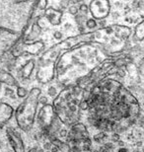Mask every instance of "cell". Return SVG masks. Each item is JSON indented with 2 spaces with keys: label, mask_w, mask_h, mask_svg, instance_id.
Instances as JSON below:
<instances>
[{
  "label": "cell",
  "mask_w": 144,
  "mask_h": 152,
  "mask_svg": "<svg viewBox=\"0 0 144 152\" xmlns=\"http://www.w3.org/2000/svg\"><path fill=\"white\" fill-rule=\"evenodd\" d=\"M17 94L19 95L20 97H24L26 95V90L25 89H23L22 87H19L18 88V92H17Z\"/></svg>",
  "instance_id": "obj_8"
},
{
  "label": "cell",
  "mask_w": 144,
  "mask_h": 152,
  "mask_svg": "<svg viewBox=\"0 0 144 152\" xmlns=\"http://www.w3.org/2000/svg\"><path fill=\"white\" fill-rule=\"evenodd\" d=\"M37 5L36 1L0 0V58L22 39Z\"/></svg>",
  "instance_id": "obj_1"
},
{
  "label": "cell",
  "mask_w": 144,
  "mask_h": 152,
  "mask_svg": "<svg viewBox=\"0 0 144 152\" xmlns=\"http://www.w3.org/2000/svg\"><path fill=\"white\" fill-rule=\"evenodd\" d=\"M47 1H42V2H39L38 3V6H39V8H41V9H45V5H47Z\"/></svg>",
  "instance_id": "obj_9"
},
{
  "label": "cell",
  "mask_w": 144,
  "mask_h": 152,
  "mask_svg": "<svg viewBox=\"0 0 144 152\" xmlns=\"http://www.w3.org/2000/svg\"><path fill=\"white\" fill-rule=\"evenodd\" d=\"M12 115V109L8 105H0V124L6 121Z\"/></svg>",
  "instance_id": "obj_5"
},
{
  "label": "cell",
  "mask_w": 144,
  "mask_h": 152,
  "mask_svg": "<svg viewBox=\"0 0 144 152\" xmlns=\"http://www.w3.org/2000/svg\"><path fill=\"white\" fill-rule=\"evenodd\" d=\"M7 134L9 140L11 141V144L13 145L15 152H24V145L22 140H21L20 135L10 129H7Z\"/></svg>",
  "instance_id": "obj_4"
},
{
  "label": "cell",
  "mask_w": 144,
  "mask_h": 152,
  "mask_svg": "<svg viewBox=\"0 0 144 152\" xmlns=\"http://www.w3.org/2000/svg\"><path fill=\"white\" fill-rule=\"evenodd\" d=\"M133 39L136 42L144 41V20L136 25L133 33Z\"/></svg>",
  "instance_id": "obj_6"
},
{
  "label": "cell",
  "mask_w": 144,
  "mask_h": 152,
  "mask_svg": "<svg viewBox=\"0 0 144 152\" xmlns=\"http://www.w3.org/2000/svg\"><path fill=\"white\" fill-rule=\"evenodd\" d=\"M39 91L38 88H34L31 91L29 98L21 105L17 112V121L18 124L22 129H26L30 124H32L34 115H35L37 103H38V97L39 95Z\"/></svg>",
  "instance_id": "obj_2"
},
{
  "label": "cell",
  "mask_w": 144,
  "mask_h": 152,
  "mask_svg": "<svg viewBox=\"0 0 144 152\" xmlns=\"http://www.w3.org/2000/svg\"><path fill=\"white\" fill-rule=\"evenodd\" d=\"M139 71L141 75L144 77V57L142 58V60L140 61V64H139Z\"/></svg>",
  "instance_id": "obj_7"
},
{
  "label": "cell",
  "mask_w": 144,
  "mask_h": 152,
  "mask_svg": "<svg viewBox=\"0 0 144 152\" xmlns=\"http://www.w3.org/2000/svg\"><path fill=\"white\" fill-rule=\"evenodd\" d=\"M90 7L93 17L97 19H103L109 15L111 6L108 1H94L91 3Z\"/></svg>",
  "instance_id": "obj_3"
}]
</instances>
